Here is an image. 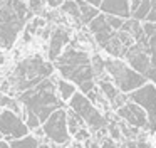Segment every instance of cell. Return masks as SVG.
Instances as JSON below:
<instances>
[{"mask_svg":"<svg viewBox=\"0 0 156 148\" xmlns=\"http://www.w3.org/2000/svg\"><path fill=\"white\" fill-rule=\"evenodd\" d=\"M119 148H128V146H126V145H124V143H122V145H121V146H119Z\"/></svg>","mask_w":156,"mask_h":148,"instance_id":"obj_37","label":"cell"},{"mask_svg":"<svg viewBox=\"0 0 156 148\" xmlns=\"http://www.w3.org/2000/svg\"><path fill=\"white\" fill-rule=\"evenodd\" d=\"M104 69L106 74H109L112 77V83L116 84V87L121 93H131V91L141 87L143 84H146V76L128 67L122 61L118 59L104 61Z\"/></svg>","mask_w":156,"mask_h":148,"instance_id":"obj_5","label":"cell"},{"mask_svg":"<svg viewBox=\"0 0 156 148\" xmlns=\"http://www.w3.org/2000/svg\"><path fill=\"white\" fill-rule=\"evenodd\" d=\"M27 7L32 13H41L42 12V0H29Z\"/></svg>","mask_w":156,"mask_h":148,"instance_id":"obj_28","label":"cell"},{"mask_svg":"<svg viewBox=\"0 0 156 148\" xmlns=\"http://www.w3.org/2000/svg\"><path fill=\"white\" fill-rule=\"evenodd\" d=\"M99 91H101L102 96L111 103V106L114 108V109H118L119 106H122V104L128 101L126 93H121V91L108 79H99Z\"/></svg>","mask_w":156,"mask_h":148,"instance_id":"obj_12","label":"cell"},{"mask_svg":"<svg viewBox=\"0 0 156 148\" xmlns=\"http://www.w3.org/2000/svg\"><path fill=\"white\" fill-rule=\"evenodd\" d=\"M0 108L10 109V111H14L15 114H19L22 111L20 106H19V103L14 99V98H9V96H5V94H2V93H0Z\"/></svg>","mask_w":156,"mask_h":148,"instance_id":"obj_23","label":"cell"},{"mask_svg":"<svg viewBox=\"0 0 156 148\" xmlns=\"http://www.w3.org/2000/svg\"><path fill=\"white\" fill-rule=\"evenodd\" d=\"M86 2H87L89 5H92V7H96V9H98V7L101 5V2H102V0H86Z\"/></svg>","mask_w":156,"mask_h":148,"instance_id":"obj_33","label":"cell"},{"mask_svg":"<svg viewBox=\"0 0 156 148\" xmlns=\"http://www.w3.org/2000/svg\"><path fill=\"white\" fill-rule=\"evenodd\" d=\"M9 145H10V148H37L41 143H39V140L35 136L25 135V136H22V138L9 141Z\"/></svg>","mask_w":156,"mask_h":148,"instance_id":"obj_19","label":"cell"},{"mask_svg":"<svg viewBox=\"0 0 156 148\" xmlns=\"http://www.w3.org/2000/svg\"><path fill=\"white\" fill-rule=\"evenodd\" d=\"M0 133L5 136V141H12L25 136L29 133V128L14 111L4 109L0 111Z\"/></svg>","mask_w":156,"mask_h":148,"instance_id":"obj_9","label":"cell"},{"mask_svg":"<svg viewBox=\"0 0 156 148\" xmlns=\"http://www.w3.org/2000/svg\"><path fill=\"white\" fill-rule=\"evenodd\" d=\"M126 59H128L131 69H134L136 72L143 74V76H144L146 71L151 66L148 49L144 46H141V44H133L131 47H128V50H126Z\"/></svg>","mask_w":156,"mask_h":148,"instance_id":"obj_11","label":"cell"},{"mask_svg":"<svg viewBox=\"0 0 156 148\" xmlns=\"http://www.w3.org/2000/svg\"><path fill=\"white\" fill-rule=\"evenodd\" d=\"M62 2H64V0H47L49 7H52V9H55V7H61Z\"/></svg>","mask_w":156,"mask_h":148,"instance_id":"obj_32","label":"cell"},{"mask_svg":"<svg viewBox=\"0 0 156 148\" xmlns=\"http://www.w3.org/2000/svg\"><path fill=\"white\" fill-rule=\"evenodd\" d=\"M99 9L108 15H116V17H121V19H129L131 17L129 0H102Z\"/></svg>","mask_w":156,"mask_h":148,"instance_id":"obj_13","label":"cell"},{"mask_svg":"<svg viewBox=\"0 0 156 148\" xmlns=\"http://www.w3.org/2000/svg\"><path fill=\"white\" fill-rule=\"evenodd\" d=\"M0 148H10V145H9V141L0 140Z\"/></svg>","mask_w":156,"mask_h":148,"instance_id":"obj_35","label":"cell"},{"mask_svg":"<svg viewBox=\"0 0 156 148\" xmlns=\"http://www.w3.org/2000/svg\"><path fill=\"white\" fill-rule=\"evenodd\" d=\"M128 99L139 104L144 109L146 118H148L146 130L154 133V130H156V86H153V84H143L141 87H138V89L129 93Z\"/></svg>","mask_w":156,"mask_h":148,"instance_id":"obj_7","label":"cell"},{"mask_svg":"<svg viewBox=\"0 0 156 148\" xmlns=\"http://www.w3.org/2000/svg\"><path fill=\"white\" fill-rule=\"evenodd\" d=\"M37 148H51V146H49V145H44V143H41Z\"/></svg>","mask_w":156,"mask_h":148,"instance_id":"obj_36","label":"cell"},{"mask_svg":"<svg viewBox=\"0 0 156 148\" xmlns=\"http://www.w3.org/2000/svg\"><path fill=\"white\" fill-rule=\"evenodd\" d=\"M55 67L66 81L77 84L82 94L94 87V72L91 67V59L76 42L69 46L62 54H59V57L55 59Z\"/></svg>","mask_w":156,"mask_h":148,"instance_id":"obj_1","label":"cell"},{"mask_svg":"<svg viewBox=\"0 0 156 148\" xmlns=\"http://www.w3.org/2000/svg\"><path fill=\"white\" fill-rule=\"evenodd\" d=\"M149 9H151V2H149V0H141V2L138 3V7L131 12L133 19L144 20L146 17H148V13H149Z\"/></svg>","mask_w":156,"mask_h":148,"instance_id":"obj_22","label":"cell"},{"mask_svg":"<svg viewBox=\"0 0 156 148\" xmlns=\"http://www.w3.org/2000/svg\"><path fill=\"white\" fill-rule=\"evenodd\" d=\"M106 17V22H108V25L111 27L112 30H119L122 25V22H124V19H121V17H116V15H104Z\"/></svg>","mask_w":156,"mask_h":148,"instance_id":"obj_26","label":"cell"},{"mask_svg":"<svg viewBox=\"0 0 156 148\" xmlns=\"http://www.w3.org/2000/svg\"><path fill=\"white\" fill-rule=\"evenodd\" d=\"M116 37L121 40V44H122L124 47H131L133 44H134V39H133V37L129 35L128 32H124V30H121V29L116 30Z\"/></svg>","mask_w":156,"mask_h":148,"instance_id":"obj_25","label":"cell"},{"mask_svg":"<svg viewBox=\"0 0 156 148\" xmlns=\"http://www.w3.org/2000/svg\"><path fill=\"white\" fill-rule=\"evenodd\" d=\"M102 47H104V49L108 50L111 56H114V57H122V56H126V50H128V47L122 46L121 40L116 37V34H114V35H112Z\"/></svg>","mask_w":156,"mask_h":148,"instance_id":"obj_16","label":"cell"},{"mask_svg":"<svg viewBox=\"0 0 156 148\" xmlns=\"http://www.w3.org/2000/svg\"><path fill=\"white\" fill-rule=\"evenodd\" d=\"M44 135L49 138L51 141H54L55 145H66L71 138L67 131V123H66V111L62 108L52 111L49 114V118L44 121L42 126Z\"/></svg>","mask_w":156,"mask_h":148,"instance_id":"obj_8","label":"cell"},{"mask_svg":"<svg viewBox=\"0 0 156 148\" xmlns=\"http://www.w3.org/2000/svg\"><path fill=\"white\" fill-rule=\"evenodd\" d=\"M72 136H74L77 141H86V140H89V138H91V133H89L87 126H84V128H81V130L76 131Z\"/></svg>","mask_w":156,"mask_h":148,"instance_id":"obj_27","label":"cell"},{"mask_svg":"<svg viewBox=\"0 0 156 148\" xmlns=\"http://www.w3.org/2000/svg\"><path fill=\"white\" fill-rule=\"evenodd\" d=\"M19 101L24 104L25 109H30L32 113L37 114L41 123L47 120L52 111L62 108V104H64L55 96V81L49 79V77L42 79L30 89L22 91Z\"/></svg>","mask_w":156,"mask_h":148,"instance_id":"obj_2","label":"cell"},{"mask_svg":"<svg viewBox=\"0 0 156 148\" xmlns=\"http://www.w3.org/2000/svg\"><path fill=\"white\" fill-rule=\"evenodd\" d=\"M29 19L32 12L24 0H0V46L10 49Z\"/></svg>","mask_w":156,"mask_h":148,"instance_id":"obj_3","label":"cell"},{"mask_svg":"<svg viewBox=\"0 0 156 148\" xmlns=\"http://www.w3.org/2000/svg\"><path fill=\"white\" fill-rule=\"evenodd\" d=\"M61 10L64 13H67L69 17H72L77 25H81V24H82L81 12H79V7H77V3H76L74 0H64V2L61 3Z\"/></svg>","mask_w":156,"mask_h":148,"instance_id":"obj_18","label":"cell"},{"mask_svg":"<svg viewBox=\"0 0 156 148\" xmlns=\"http://www.w3.org/2000/svg\"><path fill=\"white\" fill-rule=\"evenodd\" d=\"M151 2V9H149V13H148V22H156V0H149Z\"/></svg>","mask_w":156,"mask_h":148,"instance_id":"obj_30","label":"cell"},{"mask_svg":"<svg viewBox=\"0 0 156 148\" xmlns=\"http://www.w3.org/2000/svg\"><path fill=\"white\" fill-rule=\"evenodd\" d=\"M57 87H59V94H61L62 101H69L71 96L76 93L74 84H71V81H66V79H59L57 81Z\"/></svg>","mask_w":156,"mask_h":148,"instance_id":"obj_21","label":"cell"},{"mask_svg":"<svg viewBox=\"0 0 156 148\" xmlns=\"http://www.w3.org/2000/svg\"><path fill=\"white\" fill-rule=\"evenodd\" d=\"M69 42V32L66 29H54V32L51 34L49 39V59L55 61L59 57V54L62 52V47Z\"/></svg>","mask_w":156,"mask_h":148,"instance_id":"obj_14","label":"cell"},{"mask_svg":"<svg viewBox=\"0 0 156 148\" xmlns=\"http://www.w3.org/2000/svg\"><path fill=\"white\" fill-rule=\"evenodd\" d=\"M39 25H44V20L39 19V17H35V19H32V22L27 25V30H29L30 34H34L35 30H37V27H39Z\"/></svg>","mask_w":156,"mask_h":148,"instance_id":"obj_29","label":"cell"},{"mask_svg":"<svg viewBox=\"0 0 156 148\" xmlns=\"http://www.w3.org/2000/svg\"><path fill=\"white\" fill-rule=\"evenodd\" d=\"M69 104H71V109L76 111V113L84 120L86 126L91 128L92 131L108 130V118L102 116L101 111L86 98V94L74 93L71 96V103Z\"/></svg>","mask_w":156,"mask_h":148,"instance_id":"obj_6","label":"cell"},{"mask_svg":"<svg viewBox=\"0 0 156 148\" xmlns=\"http://www.w3.org/2000/svg\"><path fill=\"white\" fill-rule=\"evenodd\" d=\"M66 123H67V131H69V135H74L77 130H81V128L86 126L84 120H82V118L79 116L76 111H72V109H67V111H66Z\"/></svg>","mask_w":156,"mask_h":148,"instance_id":"obj_15","label":"cell"},{"mask_svg":"<svg viewBox=\"0 0 156 148\" xmlns=\"http://www.w3.org/2000/svg\"><path fill=\"white\" fill-rule=\"evenodd\" d=\"M139 2H141V0H131V2H129V9H131V12L136 9V7H138Z\"/></svg>","mask_w":156,"mask_h":148,"instance_id":"obj_34","label":"cell"},{"mask_svg":"<svg viewBox=\"0 0 156 148\" xmlns=\"http://www.w3.org/2000/svg\"><path fill=\"white\" fill-rule=\"evenodd\" d=\"M118 116L122 121L129 124V126H136V128H144L148 126V118L146 113L139 104L133 103V101H126L122 106L118 108Z\"/></svg>","mask_w":156,"mask_h":148,"instance_id":"obj_10","label":"cell"},{"mask_svg":"<svg viewBox=\"0 0 156 148\" xmlns=\"http://www.w3.org/2000/svg\"><path fill=\"white\" fill-rule=\"evenodd\" d=\"M71 148H74V146H71Z\"/></svg>","mask_w":156,"mask_h":148,"instance_id":"obj_38","label":"cell"},{"mask_svg":"<svg viewBox=\"0 0 156 148\" xmlns=\"http://www.w3.org/2000/svg\"><path fill=\"white\" fill-rule=\"evenodd\" d=\"M24 118H25V126L29 128V130H35V128H39V124H41V121H39L37 114L32 113L30 109H25L24 108Z\"/></svg>","mask_w":156,"mask_h":148,"instance_id":"obj_24","label":"cell"},{"mask_svg":"<svg viewBox=\"0 0 156 148\" xmlns=\"http://www.w3.org/2000/svg\"><path fill=\"white\" fill-rule=\"evenodd\" d=\"M74 2L77 3V7H79L82 24H89L96 15H98V9H96V7H92V5H89L86 0H74Z\"/></svg>","mask_w":156,"mask_h":148,"instance_id":"obj_17","label":"cell"},{"mask_svg":"<svg viewBox=\"0 0 156 148\" xmlns=\"http://www.w3.org/2000/svg\"><path fill=\"white\" fill-rule=\"evenodd\" d=\"M144 76H146V77H149V79H151L153 83L156 84V67H151V66H149V69L146 71Z\"/></svg>","mask_w":156,"mask_h":148,"instance_id":"obj_31","label":"cell"},{"mask_svg":"<svg viewBox=\"0 0 156 148\" xmlns=\"http://www.w3.org/2000/svg\"><path fill=\"white\" fill-rule=\"evenodd\" d=\"M54 71L52 64L44 62L41 56H34L29 59L22 61L17 67H15L14 74H12V83H14L15 89L19 93L25 89H30L35 84H39L42 79L49 77Z\"/></svg>","mask_w":156,"mask_h":148,"instance_id":"obj_4","label":"cell"},{"mask_svg":"<svg viewBox=\"0 0 156 148\" xmlns=\"http://www.w3.org/2000/svg\"><path fill=\"white\" fill-rule=\"evenodd\" d=\"M91 67H92V72H94V77L108 79V77H106V69H104V61H102V57L99 56V54H94V56L91 57Z\"/></svg>","mask_w":156,"mask_h":148,"instance_id":"obj_20","label":"cell"}]
</instances>
